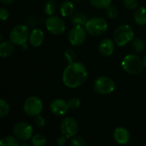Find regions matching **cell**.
<instances>
[{"instance_id": "10", "label": "cell", "mask_w": 146, "mask_h": 146, "mask_svg": "<svg viewBox=\"0 0 146 146\" xmlns=\"http://www.w3.org/2000/svg\"><path fill=\"white\" fill-rule=\"evenodd\" d=\"M60 130L64 136L68 139H71L74 137L79 131L78 122L72 117H66L60 124Z\"/></svg>"}, {"instance_id": "21", "label": "cell", "mask_w": 146, "mask_h": 146, "mask_svg": "<svg viewBox=\"0 0 146 146\" xmlns=\"http://www.w3.org/2000/svg\"><path fill=\"white\" fill-rule=\"evenodd\" d=\"M1 146H17L19 145V139L15 136H5L0 140Z\"/></svg>"}, {"instance_id": "16", "label": "cell", "mask_w": 146, "mask_h": 146, "mask_svg": "<svg viewBox=\"0 0 146 146\" xmlns=\"http://www.w3.org/2000/svg\"><path fill=\"white\" fill-rule=\"evenodd\" d=\"M74 5L71 1H64L59 7V12L63 17L70 16L74 14Z\"/></svg>"}, {"instance_id": "12", "label": "cell", "mask_w": 146, "mask_h": 146, "mask_svg": "<svg viewBox=\"0 0 146 146\" xmlns=\"http://www.w3.org/2000/svg\"><path fill=\"white\" fill-rule=\"evenodd\" d=\"M50 112L54 115L63 116L68 113L69 110V105H68V103H67L65 100L57 98V99L53 100L50 103Z\"/></svg>"}, {"instance_id": "18", "label": "cell", "mask_w": 146, "mask_h": 146, "mask_svg": "<svg viewBox=\"0 0 146 146\" xmlns=\"http://www.w3.org/2000/svg\"><path fill=\"white\" fill-rule=\"evenodd\" d=\"M134 21L139 26L146 25V8L139 7L134 11Z\"/></svg>"}, {"instance_id": "25", "label": "cell", "mask_w": 146, "mask_h": 146, "mask_svg": "<svg viewBox=\"0 0 146 146\" xmlns=\"http://www.w3.org/2000/svg\"><path fill=\"white\" fill-rule=\"evenodd\" d=\"M9 112V105L3 98L0 99V117L3 118Z\"/></svg>"}, {"instance_id": "24", "label": "cell", "mask_w": 146, "mask_h": 146, "mask_svg": "<svg viewBox=\"0 0 146 146\" xmlns=\"http://www.w3.org/2000/svg\"><path fill=\"white\" fill-rule=\"evenodd\" d=\"M132 47H133V50L135 52H141L145 49V43L141 38H136L133 41Z\"/></svg>"}, {"instance_id": "22", "label": "cell", "mask_w": 146, "mask_h": 146, "mask_svg": "<svg viewBox=\"0 0 146 146\" xmlns=\"http://www.w3.org/2000/svg\"><path fill=\"white\" fill-rule=\"evenodd\" d=\"M32 145L34 146H44L47 143L46 138L42 134H35L31 139Z\"/></svg>"}, {"instance_id": "32", "label": "cell", "mask_w": 146, "mask_h": 146, "mask_svg": "<svg viewBox=\"0 0 146 146\" xmlns=\"http://www.w3.org/2000/svg\"><path fill=\"white\" fill-rule=\"evenodd\" d=\"M9 16V11L5 9V8H2L0 9V18L2 21H6Z\"/></svg>"}, {"instance_id": "2", "label": "cell", "mask_w": 146, "mask_h": 146, "mask_svg": "<svg viewBox=\"0 0 146 146\" xmlns=\"http://www.w3.org/2000/svg\"><path fill=\"white\" fill-rule=\"evenodd\" d=\"M134 32L129 25L124 24L119 26L114 32L113 40L117 46L127 45L130 41L133 39Z\"/></svg>"}, {"instance_id": "26", "label": "cell", "mask_w": 146, "mask_h": 146, "mask_svg": "<svg viewBox=\"0 0 146 146\" xmlns=\"http://www.w3.org/2000/svg\"><path fill=\"white\" fill-rule=\"evenodd\" d=\"M64 57L68 63H72V62H75L76 53L73 49H67L64 51Z\"/></svg>"}, {"instance_id": "29", "label": "cell", "mask_w": 146, "mask_h": 146, "mask_svg": "<svg viewBox=\"0 0 146 146\" xmlns=\"http://www.w3.org/2000/svg\"><path fill=\"white\" fill-rule=\"evenodd\" d=\"M138 0H124V6L127 9H136L138 8Z\"/></svg>"}, {"instance_id": "34", "label": "cell", "mask_w": 146, "mask_h": 146, "mask_svg": "<svg viewBox=\"0 0 146 146\" xmlns=\"http://www.w3.org/2000/svg\"><path fill=\"white\" fill-rule=\"evenodd\" d=\"M14 0H1V2L3 3V4H10L11 3H13Z\"/></svg>"}, {"instance_id": "17", "label": "cell", "mask_w": 146, "mask_h": 146, "mask_svg": "<svg viewBox=\"0 0 146 146\" xmlns=\"http://www.w3.org/2000/svg\"><path fill=\"white\" fill-rule=\"evenodd\" d=\"M14 52V44L10 41H3L0 44V56L2 58H7L10 56Z\"/></svg>"}, {"instance_id": "19", "label": "cell", "mask_w": 146, "mask_h": 146, "mask_svg": "<svg viewBox=\"0 0 146 146\" xmlns=\"http://www.w3.org/2000/svg\"><path fill=\"white\" fill-rule=\"evenodd\" d=\"M87 15L83 12H75L72 15L71 21L74 26H84L87 22Z\"/></svg>"}, {"instance_id": "8", "label": "cell", "mask_w": 146, "mask_h": 146, "mask_svg": "<svg viewBox=\"0 0 146 146\" xmlns=\"http://www.w3.org/2000/svg\"><path fill=\"white\" fill-rule=\"evenodd\" d=\"M46 29L54 35H60L64 33L66 25L63 19L57 15H50L45 21Z\"/></svg>"}, {"instance_id": "14", "label": "cell", "mask_w": 146, "mask_h": 146, "mask_svg": "<svg viewBox=\"0 0 146 146\" xmlns=\"http://www.w3.org/2000/svg\"><path fill=\"white\" fill-rule=\"evenodd\" d=\"M131 135L127 129L124 127H117L114 132V139L119 145H127L130 141Z\"/></svg>"}, {"instance_id": "4", "label": "cell", "mask_w": 146, "mask_h": 146, "mask_svg": "<svg viewBox=\"0 0 146 146\" xmlns=\"http://www.w3.org/2000/svg\"><path fill=\"white\" fill-rule=\"evenodd\" d=\"M85 28L92 36H101L108 29L107 21L101 17H93L87 21L85 25Z\"/></svg>"}, {"instance_id": "20", "label": "cell", "mask_w": 146, "mask_h": 146, "mask_svg": "<svg viewBox=\"0 0 146 146\" xmlns=\"http://www.w3.org/2000/svg\"><path fill=\"white\" fill-rule=\"evenodd\" d=\"M57 9V4L54 0H49L44 3V11L47 15H53Z\"/></svg>"}, {"instance_id": "5", "label": "cell", "mask_w": 146, "mask_h": 146, "mask_svg": "<svg viewBox=\"0 0 146 146\" xmlns=\"http://www.w3.org/2000/svg\"><path fill=\"white\" fill-rule=\"evenodd\" d=\"M29 38V30L25 25H17L9 33V39L15 45H24Z\"/></svg>"}, {"instance_id": "7", "label": "cell", "mask_w": 146, "mask_h": 146, "mask_svg": "<svg viewBox=\"0 0 146 146\" xmlns=\"http://www.w3.org/2000/svg\"><path fill=\"white\" fill-rule=\"evenodd\" d=\"M115 81L108 76L98 77L94 83V90L99 94L107 95L110 94L115 91Z\"/></svg>"}, {"instance_id": "13", "label": "cell", "mask_w": 146, "mask_h": 146, "mask_svg": "<svg viewBox=\"0 0 146 146\" xmlns=\"http://www.w3.org/2000/svg\"><path fill=\"white\" fill-rule=\"evenodd\" d=\"M115 44L114 40H111L110 38H104L103 40H101L98 45L99 53L105 57L111 56L115 50Z\"/></svg>"}, {"instance_id": "36", "label": "cell", "mask_w": 146, "mask_h": 146, "mask_svg": "<svg viewBox=\"0 0 146 146\" xmlns=\"http://www.w3.org/2000/svg\"><path fill=\"white\" fill-rule=\"evenodd\" d=\"M73 1H75V2H79V1H80V0H73Z\"/></svg>"}, {"instance_id": "30", "label": "cell", "mask_w": 146, "mask_h": 146, "mask_svg": "<svg viewBox=\"0 0 146 146\" xmlns=\"http://www.w3.org/2000/svg\"><path fill=\"white\" fill-rule=\"evenodd\" d=\"M33 122H34V124H35L36 127H43L45 125V119H44V116L40 115V114H39V115H38L35 116Z\"/></svg>"}, {"instance_id": "1", "label": "cell", "mask_w": 146, "mask_h": 146, "mask_svg": "<svg viewBox=\"0 0 146 146\" xmlns=\"http://www.w3.org/2000/svg\"><path fill=\"white\" fill-rule=\"evenodd\" d=\"M88 73L84 64L78 62L68 63L62 74V82L65 86L74 89L82 86L87 80Z\"/></svg>"}, {"instance_id": "31", "label": "cell", "mask_w": 146, "mask_h": 146, "mask_svg": "<svg viewBox=\"0 0 146 146\" xmlns=\"http://www.w3.org/2000/svg\"><path fill=\"white\" fill-rule=\"evenodd\" d=\"M68 105H69V109L77 110L80 106V100L77 98H74L68 101Z\"/></svg>"}, {"instance_id": "28", "label": "cell", "mask_w": 146, "mask_h": 146, "mask_svg": "<svg viewBox=\"0 0 146 146\" xmlns=\"http://www.w3.org/2000/svg\"><path fill=\"white\" fill-rule=\"evenodd\" d=\"M70 145L72 146H86V141L85 139L81 138V137H73L71 141H70Z\"/></svg>"}, {"instance_id": "6", "label": "cell", "mask_w": 146, "mask_h": 146, "mask_svg": "<svg viewBox=\"0 0 146 146\" xmlns=\"http://www.w3.org/2000/svg\"><path fill=\"white\" fill-rule=\"evenodd\" d=\"M23 110L27 115L35 117L41 113L43 110V102L36 96H30L25 100Z\"/></svg>"}, {"instance_id": "15", "label": "cell", "mask_w": 146, "mask_h": 146, "mask_svg": "<svg viewBox=\"0 0 146 146\" xmlns=\"http://www.w3.org/2000/svg\"><path fill=\"white\" fill-rule=\"evenodd\" d=\"M44 40V34L42 30L35 28L31 32L29 35V42L32 46L38 47L43 44Z\"/></svg>"}, {"instance_id": "35", "label": "cell", "mask_w": 146, "mask_h": 146, "mask_svg": "<svg viewBox=\"0 0 146 146\" xmlns=\"http://www.w3.org/2000/svg\"><path fill=\"white\" fill-rule=\"evenodd\" d=\"M143 63H144L145 68H146V55L144 56V58H143Z\"/></svg>"}, {"instance_id": "27", "label": "cell", "mask_w": 146, "mask_h": 146, "mask_svg": "<svg viewBox=\"0 0 146 146\" xmlns=\"http://www.w3.org/2000/svg\"><path fill=\"white\" fill-rule=\"evenodd\" d=\"M106 14L108 15L109 18L110 19H115L118 16V14H119V11H118V9L115 6H112V5H110L106 8Z\"/></svg>"}, {"instance_id": "11", "label": "cell", "mask_w": 146, "mask_h": 146, "mask_svg": "<svg viewBox=\"0 0 146 146\" xmlns=\"http://www.w3.org/2000/svg\"><path fill=\"white\" fill-rule=\"evenodd\" d=\"M86 30L84 26H74L68 33V41L73 46L82 44L86 38Z\"/></svg>"}, {"instance_id": "9", "label": "cell", "mask_w": 146, "mask_h": 146, "mask_svg": "<svg viewBox=\"0 0 146 146\" xmlns=\"http://www.w3.org/2000/svg\"><path fill=\"white\" fill-rule=\"evenodd\" d=\"M14 136H15L21 141H27L33 136V128L27 122H18L14 126L13 128Z\"/></svg>"}, {"instance_id": "3", "label": "cell", "mask_w": 146, "mask_h": 146, "mask_svg": "<svg viewBox=\"0 0 146 146\" xmlns=\"http://www.w3.org/2000/svg\"><path fill=\"white\" fill-rule=\"evenodd\" d=\"M121 67L123 70L129 74H138L143 70L145 66L143 60H141L138 56L134 54H129L123 58L121 62Z\"/></svg>"}, {"instance_id": "23", "label": "cell", "mask_w": 146, "mask_h": 146, "mask_svg": "<svg viewBox=\"0 0 146 146\" xmlns=\"http://www.w3.org/2000/svg\"><path fill=\"white\" fill-rule=\"evenodd\" d=\"M90 3L97 9H106L110 5L111 0H90Z\"/></svg>"}, {"instance_id": "33", "label": "cell", "mask_w": 146, "mask_h": 146, "mask_svg": "<svg viewBox=\"0 0 146 146\" xmlns=\"http://www.w3.org/2000/svg\"><path fill=\"white\" fill-rule=\"evenodd\" d=\"M67 139H68V138L62 134V135L59 136V137L56 139V144L60 146H64L66 145V143H67Z\"/></svg>"}]
</instances>
